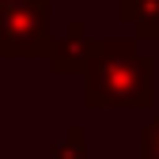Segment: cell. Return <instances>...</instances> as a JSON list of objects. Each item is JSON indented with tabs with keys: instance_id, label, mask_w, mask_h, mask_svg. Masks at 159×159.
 I'll return each instance as SVG.
<instances>
[{
	"instance_id": "277c9868",
	"label": "cell",
	"mask_w": 159,
	"mask_h": 159,
	"mask_svg": "<svg viewBox=\"0 0 159 159\" xmlns=\"http://www.w3.org/2000/svg\"><path fill=\"white\" fill-rule=\"evenodd\" d=\"M117 15L133 27L136 42H159V0H117Z\"/></svg>"
},
{
	"instance_id": "8992f818",
	"label": "cell",
	"mask_w": 159,
	"mask_h": 159,
	"mask_svg": "<svg viewBox=\"0 0 159 159\" xmlns=\"http://www.w3.org/2000/svg\"><path fill=\"white\" fill-rule=\"evenodd\" d=\"M140 155L159 159V114H152V121L140 129Z\"/></svg>"
},
{
	"instance_id": "3957f363",
	"label": "cell",
	"mask_w": 159,
	"mask_h": 159,
	"mask_svg": "<svg viewBox=\"0 0 159 159\" xmlns=\"http://www.w3.org/2000/svg\"><path fill=\"white\" fill-rule=\"evenodd\" d=\"M91 42L95 34H87V23L84 19H72V23H65V34H53L49 42V72L53 76H80L91 57Z\"/></svg>"
},
{
	"instance_id": "52a82bcc",
	"label": "cell",
	"mask_w": 159,
	"mask_h": 159,
	"mask_svg": "<svg viewBox=\"0 0 159 159\" xmlns=\"http://www.w3.org/2000/svg\"><path fill=\"white\" fill-rule=\"evenodd\" d=\"M8 4H11V0H0V11H4V8H8Z\"/></svg>"
},
{
	"instance_id": "5b68a950",
	"label": "cell",
	"mask_w": 159,
	"mask_h": 159,
	"mask_svg": "<svg viewBox=\"0 0 159 159\" xmlns=\"http://www.w3.org/2000/svg\"><path fill=\"white\" fill-rule=\"evenodd\" d=\"M49 159H87V133L80 125L65 129V136L49 144Z\"/></svg>"
},
{
	"instance_id": "7a4b0ae2",
	"label": "cell",
	"mask_w": 159,
	"mask_h": 159,
	"mask_svg": "<svg viewBox=\"0 0 159 159\" xmlns=\"http://www.w3.org/2000/svg\"><path fill=\"white\" fill-rule=\"evenodd\" d=\"M49 42V0H11L0 11V57H46Z\"/></svg>"
},
{
	"instance_id": "6da1fadb",
	"label": "cell",
	"mask_w": 159,
	"mask_h": 159,
	"mask_svg": "<svg viewBox=\"0 0 159 159\" xmlns=\"http://www.w3.org/2000/svg\"><path fill=\"white\" fill-rule=\"evenodd\" d=\"M87 110H152L155 106V61L140 53L136 38H95L84 65Z\"/></svg>"
}]
</instances>
